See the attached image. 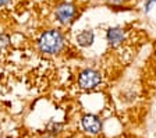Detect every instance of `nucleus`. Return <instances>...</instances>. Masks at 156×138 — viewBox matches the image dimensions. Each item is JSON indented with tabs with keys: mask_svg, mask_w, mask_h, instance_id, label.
<instances>
[{
	"mask_svg": "<svg viewBox=\"0 0 156 138\" xmlns=\"http://www.w3.org/2000/svg\"><path fill=\"white\" fill-rule=\"evenodd\" d=\"M64 45V36L57 30H48L41 35L38 41V46L41 52L48 55H55L62 50Z\"/></svg>",
	"mask_w": 156,
	"mask_h": 138,
	"instance_id": "f257e3e1",
	"label": "nucleus"
},
{
	"mask_svg": "<svg viewBox=\"0 0 156 138\" xmlns=\"http://www.w3.org/2000/svg\"><path fill=\"white\" fill-rule=\"evenodd\" d=\"M102 82L101 73L94 69H85L78 74V85L82 89H92Z\"/></svg>",
	"mask_w": 156,
	"mask_h": 138,
	"instance_id": "f03ea898",
	"label": "nucleus"
},
{
	"mask_svg": "<svg viewBox=\"0 0 156 138\" xmlns=\"http://www.w3.org/2000/svg\"><path fill=\"white\" fill-rule=\"evenodd\" d=\"M55 14L62 24H70L75 16V7L71 3H60L56 7Z\"/></svg>",
	"mask_w": 156,
	"mask_h": 138,
	"instance_id": "7ed1b4c3",
	"label": "nucleus"
},
{
	"mask_svg": "<svg viewBox=\"0 0 156 138\" xmlns=\"http://www.w3.org/2000/svg\"><path fill=\"white\" fill-rule=\"evenodd\" d=\"M81 124L87 133L89 134H98L102 130V122L99 120V117L95 115H85L81 119Z\"/></svg>",
	"mask_w": 156,
	"mask_h": 138,
	"instance_id": "20e7f679",
	"label": "nucleus"
},
{
	"mask_svg": "<svg viewBox=\"0 0 156 138\" xmlns=\"http://www.w3.org/2000/svg\"><path fill=\"white\" fill-rule=\"evenodd\" d=\"M126 38V32H124L123 28L120 27H113V28H109L106 32V41L109 42V45L112 48H116L119 46Z\"/></svg>",
	"mask_w": 156,
	"mask_h": 138,
	"instance_id": "39448f33",
	"label": "nucleus"
},
{
	"mask_svg": "<svg viewBox=\"0 0 156 138\" xmlns=\"http://www.w3.org/2000/svg\"><path fill=\"white\" fill-rule=\"evenodd\" d=\"M95 41V35L92 31H82L81 34H78L77 35V43L82 48H88V46H91Z\"/></svg>",
	"mask_w": 156,
	"mask_h": 138,
	"instance_id": "423d86ee",
	"label": "nucleus"
},
{
	"mask_svg": "<svg viewBox=\"0 0 156 138\" xmlns=\"http://www.w3.org/2000/svg\"><path fill=\"white\" fill-rule=\"evenodd\" d=\"M58 128H62V124H57V123H52V124L48 127V130H49V133L55 134V133H57L56 130H58Z\"/></svg>",
	"mask_w": 156,
	"mask_h": 138,
	"instance_id": "0eeeda50",
	"label": "nucleus"
},
{
	"mask_svg": "<svg viewBox=\"0 0 156 138\" xmlns=\"http://www.w3.org/2000/svg\"><path fill=\"white\" fill-rule=\"evenodd\" d=\"M7 43H9V36L7 35H0V46L3 48V46H6Z\"/></svg>",
	"mask_w": 156,
	"mask_h": 138,
	"instance_id": "6e6552de",
	"label": "nucleus"
},
{
	"mask_svg": "<svg viewBox=\"0 0 156 138\" xmlns=\"http://www.w3.org/2000/svg\"><path fill=\"white\" fill-rule=\"evenodd\" d=\"M155 3H156V0H146V3H145V11L146 13L151 10V7H152Z\"/></svg>",
	"mask_w": 156,
	"mask_h": 138,
	"instance_id": "1a4fd4ad",
	"label": "nucleus"
},
{
	"mask_svg": "<svg viewBox=\"0 0 156 138\" xmlns=\"http://www.w3.org/2000/svg\"><path fill=\"white\" fill-rule=\"evenodd\" d=\"M126 0H107V3L109 4H113V6H120V4H123Z\"/></svg>",
	"mask_w": 156,
	"mask_h": 138,
	"instance_id": "9d476101",
	"label": "nucleus"
},
{
	"mask_svg": "<svg viewBox=\"0 0 156 138\" xmlns=\"http://www.w3.org/2000/svg\"><path fill=\"white\" fill-rule=\"evenodd\" d=\"M10 3V0H0V7H3V6H7V4Z\"/></svg>",
	"mask_w": 156,
	"mask_h": 138,
	"instance_id": "9b49d317",
	"label": "nucleus"
},
{
	"mask_svg": "<svg viewBox=\"0 0 156 138\" xmlns=\"http://www.w3.org/2000/svg\"><path fill=\"white\" fill-rule=\"evenodd\" d=\"M41 138H56L55 135H43V137H41Z\"/></svg>",
	"mask_w": 156,
	"mask_h": 138,
	"instance_id": "f8f14e48",
	"label": "nucleus"
}]
</instances>
